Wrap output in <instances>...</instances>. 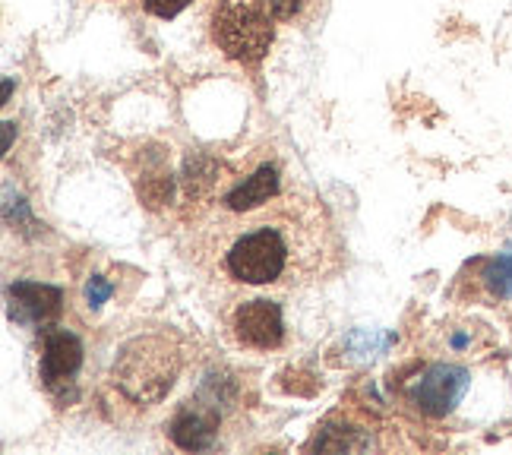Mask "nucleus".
Segmentation results:
<instances>
[{"label":"nucleus","instance_id":"8","mask_svg":"<svg viewBox=\"0 0 512 455\" xmlns=\"http://www.w3.org/2000/svg\"><path fill=\"white\" fill-rule=\"evenodd\" d=\"M10 298L16 307V320H32V323H51L57 313H61L64 294L51 288V285H38V282H16L10 288Z\"/></svg>","mask_w":512,"mask_h":455},{"label":"nucleus","instance_id":"4","mask_svg":"<svg viewBox=\"0 0 512 455\" xmlns=\"http://www.w3.org/2000/svg\"><path fill=\"white\" fill-rule=\"evenodd\" d=\"M471 386V373L459 364H427L405 383V399L427 418H446Z\"/></svg>","mask_w":512,"mask_h":455},{"label":"nucleus","instance_id":"1","mask_svg":"<svg viewBox=\"0 0 512 455\" xmlns=\"http://www.w3.org/2000/svg\"><path fill=\"white\" fill-rule=\"evenodd\" d=\"M184 250L206 279L241 288H310L345 269V241L329 209L279 162L238 177L206 155L187 165Z\"/></svg>","mask_w":512,"mask_h":455},{"label":"nucleus","instance_id":"5","mask_svg":"<svg viewBox=\"0 0 512 455\" xmlns=\"http://www.w3.org/2000/svg\"><path fill=\"white\" fill-rule=\"evenodd\" d=\"M231 332L234 342L253 351H272L285 342V320L282 307L269 298H250L241 301L231 313Z\"/></svg>","mask_w":512,"mask_h":455},{"label":"nucleus","instance_id":"2","mask_svg":"<svg viewBox=\"0 0 512 455\" xmlns=\"http://www.w3.org/2000/svg\"><path fill=\"white\" fill-rule=\"evenodd\" d=\"M184 367V348L174 332H146L130 339L114 358V386L136 405L162 402Z\"/></svg>","mask_w":512,"mask_h":455},{"label":"nucleus","instance_id":"9","mask_svg":"<svg viewBox=\"0 0 512 455\" xmlns=\"http://www.w3.org/2000/svg\"><path fill=\"white\" fill-rule=\"evenodd\" d=\"M481 285L487 288L490 298H497V301L512 298V250L490 256L481 269Z\"/></svg>","mask_w":512,"mask_h":455},{"label":"nucleus","instance_id":"11","mask_svg":"<svg viewBox=\"0 0 512 455\" xmlns=\"http://www.w3.org/2000/svg\"><path fill=\"white\" fill-rule=\"evenodd\" d=\"M275 19H298L307 7V0H269Z\"/></svg>","mask_w":512,"mask_h":455},{"label":"nucleus","instance_id":"6","mask_svg":"<svg viewBox=\"0 0 512 455\" xmlns=\"http://www.w3.org/2000/svg\"><path fill=\"white\" fill-rule=\"evenodd\" d=\"M219 408L215 402H187L181 411L174 414V421L168 427V437L174 440L177 449H187V452H200L209 449L219 437Z\"/></svg>","mask_w":512,"mask_h":455},{"label":"nucleus","instance_id":"13","mask_svg":"<svg viewBox=\"0 0 512 455\" xmlns=\"http://www.w3.org/2000/svg\"><path fill=\"white\" fill-rule=\"evenodd\" d=\"M10 143H13V124L7 121L4 124V152H10Z\"/></svg>","mask_w":512,"mask_h":455},{"label":"nucleus","instance_id":"12","mask_svg":"<svg viewBox=\"0 0 512 455\" xmlns=\"http://www.w3.org/2000/svg\"><path fill=\"white\" fill-rule=\"evenodd\" d=\"M108 291H111L108 285H98V282H92V285H89V301H92V304H98V301L105 298Z\"/></svg>","mask_w":512,"mask_h":455},{"label":"nucleus","instance_id":"3","mask_svg":"<svg viewBox=\"0 0 512 455\" xmlns=\"http://www.w3.org/2000/svg\"><path fill=\"white\" fill-rule=\"evenodd\" d=\"M275 38V13L269 0H219L212 10V42L238 64L263 61Z\"/></svg>","mask_w":512,"mask_h":455},{"label":"nucleus","instance_id":"7","mask_svg":"<svg viewBox=\"0 0 512 455\" xmlns=\"http://www.w3.org/2000/svg\"><path fill=\"white\" fill-rule=\"evenodd\" d=\"M83 364V345L73 332L67 329H54L45 335V348H42V383L48 389L67 386L76 370Z\"/></svg>","mask_w":512,"mask_h":455},{"label":"nucleus","instance_id":"10","mask_svg":"<svg viewBox=\"0 0 512 455\" xmlns=\"http://www.w3.org/2000/svg\"><path fill=\"white\" fill-rule=\"evenodd\" d=\"M143 7L159 19H174L184 7H190V0H143Z\"/></svg>","mask_w":512,"mask_h":455}]
</instances>
